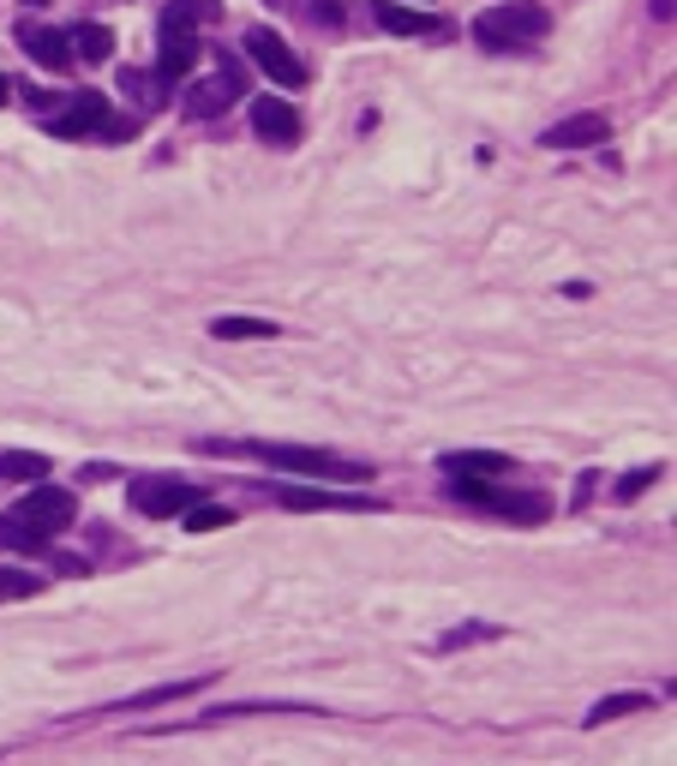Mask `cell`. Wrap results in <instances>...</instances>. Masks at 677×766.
Wrapping results in <instances>:
<instances>
[{
    "mask_svg": "<svg viewBox=\"0 0 677 766\" xmlns=\"http://www.w3.org/2000/svg\"><path fill=\"white\" fill-rule=\"evenodd\" d=\"M546 12L528 7V0H504V7H485L474 19V43L485 55H528L533 43L546 36Z\"/></svg>",
    "mask_w": 677,
    "mask_h": 766,
    "instance_id": "6da1fadb",
    "label": "cell"
},
{
    "mask_svg": "<svg viewBox=\"0 0 677 766\" xmlns=\"http://www.w3.org/2000/svg\"><path fill=\"white\" fill-rule=\"evenodd\" d=\"M240 455H259V462L283 467V474H312V479H372V467L354 462V455L336 450H300V443H234Z\"/></svg>",
    "mask_w": 677,
    "mask_h": 766,
    "instance_id": "7a4b0ae2",
    "label": "cell"
},
{
    "mask_svg": "<svg viewBox=\"0 0 677 766\" xmlns=\"http://www.w3.org/2000/svg\"><path fill=\"white\" fill-rule=\"evenodd\" d=\"M450 491L468 497V503H480V509H492V515H509V521H546L552 515V503H546L540 491H497V485H485L480 474H456Z\"/></svg>",
    "mask_w": 677,
    "mask_h": 766,
    "instance_id": "3957f363",
    "label": "cell"
},
{
    "mask_svg": "<svg viewBox=\"0 0 677 766\" xmlns=\"http://www.w3.org/2000/svg\"><path fill=\"white\" fill-rule=\"evenodd\" d=\"M246 55H252V67H259L264 79L276 84V91H300V84L312 79V72H306V60L294 55V48H288L276 31H252V36H246Z\"/></svg>",
    "mask_w": 677,
    "mask_h": 766,
    "instance_id": "277c9868",
    "label": "cell"
},
{
    "mask_svg": "<svg viewBox=\"0 0 677 766\" xmlns=\"http://www.w3.org/2000/svg\"><path fill=\"white\" fill-rule=\"evenodd\" d=\"M108 120V96L79 91V96H55V108L43 114V126L55 138H96V126Z\"/></svg>",
    "mask_w": 677,
    "mask_h": 766,
    "instance_id": "5b68a950",
    "label": "cell"
},
{
    "mask_svg": "<svg viewBox=\"0 0 677 766\" xmlns=\"http://www.w3.org/2000/svg\"><path fill=\"white\" fill-rule=\"evenodd\" d=\"M240 96H246V67H240V60H222L216 79H204V84L186 91V114H193V120H216V114H228Z\"/></svg>",
    "mask_w": 677,
    "mask_h": 766,
    "instance_id": "8992f818",
    "label": "cell"
},
{
    "mask_svg": "<svg viewBox=\"0 0 677 766\" xmlns=\"http://www.w3.org/2000/svg\"><path fill=\"white\" fill-rule=\"evenodd\" d=\"M12 515H19L24 527H36V533H60V527H72V515H79V497L60 491V485H31Z\"/></svg>",
    "mask_w": 677,
    "mask_h": 766,
    "instance_id": "52a82bcc",
    "label": "cell"
},
{
    "mask_svg": "<svg viewBox=\"0 0 677 766\" xmlns=\"http://www.w3.org/2000/svg\"><path fill=\"white\" fill-rule=\"evenodd\" d=\"M133 509L138 515H150V521H169V515H186V509L198 503V491L186 479H133Z\"/></svg>",
    "mask_w": 677,
    "mask_h": 766,
    "instance_id": "ba28073f",
    "label": "cell"
},
{
    "mask_svg": "<svg viewBox=\"0 0 677 766\" xmlns=\"http://www.w3.org/2000/svg\"><path fill=\"white\" fill-rule=\"evenodd\" d=\"M276 503H283V509H318V515H366V509H385L378 497L312 491V485H276Z\"/></svg>",
    "mask_w": 677,
    "mask_h": 766,
    "instance_id": "9c48e42d",
    "label": "cell"
},
{
    "mask_svg": "<svg viewBox=\"0 0 677 766\" xmlns=\"http://www.w3.org/2000/svg\"><path fill=\"white\" fill-rule=\"evenodd\" d=\"M606 138H611V120L587 108V114H564V120H552L540 132V144L546 150H594V144H606Z\"/></svg>",
    "mask_w": 677,
    "mask_h": 766,
    "instance_id": "30bf717a",
    "label": "cell"
},
{
    "mask_svg": "<svg viewBox=\"0 0 677 766\" xmlns=\"http://www.w3.org/2000/svg\"><path fill=\"white\" fill-rule=\"evenodd\" d=\"M252 126H259V138H271L276 150H288V144H300V108H294L288 96H259L252 102Z\"/></svg>",
    "mask_w": 677,
    "mask_h": 766,
    "instance_id": "8fae6325",
    "label": "cell"
},
{
    "mask_svg": "<svg viewBox=\"0 0 677 766\" xmlns=\"http://www.w3.org/2000/svg\"><path fill=\"white\" fill-rule=\"evenodd\" d=\"M372 19L385 24L390 36H444V19H432L426 7H402V0H378Z\"/></svg>",
    "mask_w": 677,
    "mask_h": 766,
    "instance_id": "7c38bea8",
    "label": "cell"
},
{
    "mask_svg": "<svg viewBox=\"0 0 677 766\" xmlns=\"http://www.w3.org/2000/svg\"><path fill=\"white\" fill-rule=\"evenodd\" d=\"M198 67V36L193 31H162V55H157V79L174 84Z\"/></svg>",
    "mask_w": 677,
    "mask_h": 766,
    "instance_id": "4fadbf2b",
    "label": "cell"
},
{
    "mask_svg": "<svg viewBox=\"0 0 677 766\" xmlns=\"http://www.w3.org/2000/svg\"><path fill=\"white\" fill-rule=\"evenodd\" d=\"M24 55L48 72H67L72 67V48H67V31H48V24H24Z\"/></svg>",
    "mask_w": 677,
    "mask_h": 766,
    "instance_id": "5bb4252c",
    "label": "cell"
},
{
    "mask_svg": "<svg viewBox=\"0 0 677 766\" xmlns=\"http://www.w3.org/2000/svg\"><path fill=\"white\" fill-rule=\"evenodd\" d=\"M210 683H216V671L181 676V683H157V688H145V695L121 700V707H114V712H145V707H169V700H181V695H198V688H210Z\"/></svg>",
    "mask_w": 677,
    "mask_h": 766,
    "instance_id": "9a60e30c",
    "label": "cell"
},
{
    "mask_svg": "<svg viewBox=\"0 0 677 766\" xmlns=\"http://www.w3.org/2000/svg\"><path fill=\"white\" fill-rule=\"evenodd\" d=\"M654 707V695H647V688H623V695H606V700H594V707H587V719L582 724H611V719H630V712H647Z\"/></svg>",
    "mask_w": 677,
    "mask_h": 766,
    "instance_id": "2e32d148",
    "label": "cell"
},
{
    "mask_svg": "<svg viewBox=\"0 0 677 766\" xmlns=\"http://www.w3.org/2000/svg\"><path fill=\"white\" fill-rule=\"evenodd\" d=\"M444 474H509V455H497V450H450L444 455Z\"/></svg>",
    "mask_w": 677,
    "mask_h": 766,
    "instance_id": "e0dca14e",
    "label": "cell"
},
{
    "mask_svg": "<svg viewBox=\"0 0 677 766\" xmlns=\"http://www.w3.org/2000/svg\"><path fill=\"white\" fill-rule=\"evenodd\" d=\"M121 91L138 102V114H157L162 102H169V96H162V79H157V72H133V67H126V72H121Z\"/></svg>",
    "mask_w": 677,
    "mask_h": 766,
    "instance_id": "ac0fdd59",
    "label": "cell"
},
{
    "mask_svg": "<svg viewBox=\"0 0 677 766\" xmlns=\"http://www.w3.org/2000/svg\"><path fill=\"white\" fill-rule=\"evenodd\" d=\"M0 479H48V455L43 450H0Z\"/></svg>",
    "mask_w": 677,
    "mask_h": 766,
    "instance_id": "d6986e66",
    "label": "cell"
},
{
    "mask_svg": "<svg viewBox=\"0 0 677 766\" xmlns=\"http://www.w3.org/2000/svg\"><path fill=\"white\" fill-rule=\"evenodd\" d=\"M216 0H174L169 12H162V31H198V24H210L216 19Z\"/></svg>",
    "mask_w": 677,
    "mask_h": 766,
    "instance_id": "ffe728a7",
    "label": "cell"
},
{
    "mask_svg": "<svg viewBox=\"0 0 677 766\" xmlns=\"http://www.w3.org/2000/svg\"><path fill=\"white\" fill-rule=\"evenodd\" d=\"M67 48H79V60H108L114 55V31L108 24H79V31H67Z\"/></svg>",
    "mask_w": 677,
    "mask_h": 766,
    "instance_id": "44dd1931",
    "label": "cell"
},
{
    "mask_svg": "<svg viewBox=\"0 0 677 766\" xmlns=\"http://www.w3.org/2000/svg\"><path fill=\"white\" fill-rule=\"evenodd\" d=\"M210 336L216 341H264V336H276V324H264V317H216Z\"/></svg>",
    "mask_w": 677,
    "mask_h": 766,
    "instance_id": "7402d4cb",
    "label": "cell"
},
{
    "mask_svg": "<svg viewBox=\"0 0 677 766\" xmlns=\"http://www.w3.org/2000/svg\"><path fill=\"white\" fill-rule=\"evenodd\" d=\"M31 593H43V574H31V569H0V605H12V599H31Z\"/></svg>",
    "mask_w": 677,
    "mask_h": 766,
    "instance_id": "603a6c76",
    "label": "cell"
},
{
    "mask_svg": "<svg viewBox=\"0 0 677 766\" xmlns=\"http://www.w3.org/2000/svg\"><path fill=\"white\" fill-rule=\"evenodd\" d=\"M0 545H12V552H43L48 533H36V527H24L19 515H7V521H0Z\"/></svg>",
    "mask_w": 677,
    "mask_h": 766,
    "instance_id": "cb8c5ba5",
    "label": "cell"
},
{
    "mask_svg": "<svg viewBox=\"0 0 677 766\" xmlns=\"http://www.w3.org/2000/svg\"><path fill=\"white\" fill-rule=\"evenodd\" d=\"M216 527H234V515L216 509V503H193V509H186V533H216Z\"/></svg>",
    "mask_w": 677,
    "mask_h": 766,
    "instance_id": "d4e9b609",
    "label": "cell"
},
{
    "mask_svg": "<svg viewBox=\"0 0 677 766\" xmlns=\"http://www.w3.org/2000/svg\"><path fill=\"white\" fill-rule=\"evenodd\" d=\"M133 132H138V114H108V120L96 126V138H102V144H126Z\"/></svg>",
    "mask_w": 677,
    "mask_h": 766,
    "instance_id": "484cf974",
    "label": "cell"
},
{
    "mask_svg": "<svg viewBox=\"0 0 677 766\" xmlns=\"http://www.w3.org/2000/svg\"><path fill=\"white\" fill-rule=\"evenodd\" d=\"M659 479V467H635V474H623L618 479V503H630V497H642L647 491V485H654Z\"/></svg>",
    "mask_w": 677,
    "mask_h": 766,
    "instance_id": "4316f807",
    "label": "cell"
},
{
    "mask_svg": "<svg viewBox=\"0 0 677 766\" xmlns=\"http://www.w3.org/2000/svg\"><path fill=\"white\" fill-rule=\"evenodd\" d=\"M468 641H497V629L492 623H480V629H456V635H444L438 647H468Z\"/></svg>",
    "mask_w": 677,
    "mask_h": 766,
    "instance_id": "83f0119b",
    "label": "cell"
},
{
    "mask_svg": "<svg viewBox=\"0 0 677 766\" xmlns=\"http://www.w3.org/2000/svg\"><path fill=\"white\" fill-rule=\"evenodd\" d=\"M312 24H342V0H318V7H312Z\"/></svg>",
    "mask_w": 677,
    "mask_h": 766,
    "instance_id": "f1b7e54d",
    "label": "cell"
},
{
    "mask_svg": "<svg viewBox=\"0 0 677 766\" xmlns=\"http://www.w3.org/2000/svg\"><path fill=\"white\" fill-rule=\"evenodd\" d=\"M654 19H672V0H654Z\"/></svg>",
    "mask_w": 677,
    "mask_h": 766,
    "instance_id": "f546056e",
    "label": "cell"
},
{
    "mask_svg": "<svg viewBox=\"0 0 677 766\" xmlns=\"http://www.w3.org/2000/svg\"><path fill=\"white\" fill-rule=\"evenodd\" d=\"M0 108H7V79H0Z\"/></svg>",
    "mask_w": 677,
    "mask_h": 766,
    "instance_id": "4dcf8cb0",
    "label": "cell"
}]
</instances>
